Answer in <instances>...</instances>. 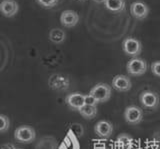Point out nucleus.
Segmentation results:
<instances>
[{
    "instance_id": "obj_1",
    "label": "nucleus",
    "mask_w": 160,
    "mask_h": 149,
    "mask_svg": "<svg viewBox=\"0 0 160 149\" xmlns=\"http://www.w3.org/2000/svg\"><path fill=\"white\" fill-rule=\"evenodd\" d=\"M14 137L17 141L21 143H31L35 140L36 133L35 130L28 125H22L16 128L14 132Z\"/></svg>"
},
{
    "instance_id": "obj_2",
    "label": "nucleus",
    "mask_w": 160,
    "mask_h": 149,
    "mask_svg": "<svg viewBox=\"0 0 160 149\" xmlns=\"http://www.w3.org/2000/svg\"><path fill=\"white\" fill-rule=\"evenodd\" d=\"M147 62L141 58L134 57L131 60L128 61L126 65V70L128 74L133 76H140L146 72L147 70Z\"/></svg>"
},
{
    "instance_id": "obj_3",
    "label": "nucleus",
    "mask_w": 160,
    "mask_h": 149,
    "mask_svg": "<svg viewBox=\"0 0 160 149\" xmlns=\"http://www.w3.org/2000/svg\"><path fill=\"white\" fill-rule=\"evenodd\" d=\"M89 94L96 98L99 103L106 102L111 97V86L106 83H98L90 90Z\"/></svg>"
},
{
    "instance_id": "obj_4",
    "label": "nucleus",
    "mask_w": 160,
    "mask_h": 149,
    "mask_svg": "<svg viewBox=\"0 0 160 149\" xmlns=\"http://www.w3.org/2000/svg\"><path fill=\"white\" fill-rule=\"evenodd\" d=\"M122 49L125 54H127V55L132 56V57H136L141 53L142 44L136 38L128 37L123 40Z\"/></svg>"
},
{
    "instance_id": "obj_5",
    "label": "nucleus",
    "mask_w": 160,
    "mask_h": 149,
    "mask_svg": "<svg viewBox=\"0 0 160 149\" xmlns=\"http://www.w3.org/2000/svg\"><path fill=\"white\" fill-rule=\"evenodd\" d=\"M49 86L55 91H65L69 87V78L62 74H53L49 78Z\"/></svg>"
},
{
    "instance_id": "obj_6",
    "label": "nucleus",
    "mask_w": 160,
    "mask_h": 149,
    "mask_svg": "<svg viewBox=\"0 0 160 149\" xmlns=\"http://www.w3.org/2000/svg\"><path fill=\"white\" fill-rule=\"evenodd\" d=\"M124 119L129 124H138L143 119V111L137 106H128L124 111Z\"/></svg>"
},
{
    "instance_id": "obj_7",
    "label": "nucleus",
    "mask_w": 160,
    "mask_h": 149,
    "mask_svg": "<svg viewBox=\"0 0 160 149\" xmlns=\"http://www.w3.org/2000/svg\"><path fill=\"white\" fill-rule=\"evenodd\" d=\"M159 96L153 91H144L140 94V102L145 108L156 109L159 105Z\"/></svg>"
},
{
    "instance_id": "obj_8",
    "label": "nucleus",
    "mask_w": 160,
    "mask_h": 149,
    "mask_svg": "<svg viewBox=\"0 0 160 149\" xmlns=\"http://www.w3.org/2000/svg\"><path fill=\"white\" fill-rule=\"evenodd\" d=\"M112 87L119 92H126L131 89L132 83L126 75H116L112 79Z\"/></svg>"
},
{
    "instance_id": "obj_9",
    "label": "nucleus",
    "mask_w": 160,
    "mask_h": 149,
    "mask_svg": "<svg viewBox=\"0 0 160 149\" xmlns=\"http://www.w3.org/2000/svg\"><path fill=\"white\" fill-rule=\"evenodd\" d=\"M65 102L73 110H79L82 106L85 105V94L78 92L68 94L65 98Z\"/></svg>"
},
{
    "instance_id": "obj_10",
    "label": "nucleus",
    "mask_w": 160,
    "mask_h": 149,
    "mask_svg": "<svg viewBox=\"0 0 160 149\" xmlns=\"http://www.w3.org/2000/svg\"><path fill=\"white\" fill-rule=\"evenodd\" d=\"M130 12H131L132 16L136 19H141L146 18L148 13H149V7L141 1H136L133 2L130 6Z\"/></svg>"
},
{
    "instance_id": "obj_11",
    "label": "nucleus",
    "mask_w": 160,
    "mask_h": 149,
    "mask_svg": "<svg viewBox=\"0 0 160 149\" xmlns=\"http://www.w3.org/2000/svg\"><path fill=\"white\" fill-rule=\"evenodd\" d=\"M96 135L101 138H109L113 133V125L111 122L107 120H101L96 123L94 127Z\"/></svg>"
},
{
    "instance_id": "obj_12",
    "label": "nucleus",
    "mask_w": 160,
    "mask_h": 149,
    "mask_svg": "<svg viewBox=\"0 0 160 149\" xmlns=\"http://www.w3.org/2000/svg\"><path fill=\"white\" fill-rule=\"evenodd\" d=\"M18 3L15 0H3L0 4V10L5 17H13L18 12Z\"/></svg>"
},
{
    "instance_id": "obj_13",
    "label": "nucleus",
    "mask_w": 160,
    "mask_h": 149,
    "mask_svg": "<svg viewBox=\"0 0 160 149\" xmlns=\"http://www.w3.org/2000/svg\"><path fill=\"white\" fill-rule=\"evenodd\" d=\"M79 21V15L73 10H65L61 13L60 22L65 27H74Z\"/></svg>"
},
{
    "instance_id": "obj_14",
    "label": "nucleus",
    "mask_w": 160,
    "mask_h": 149,
    "mask_svg": "<svg viewBox=\"0 0 160 149\" xmlns=\"http://www.w3.org/2000/svg\"><path fill=\"white\" fill-rule=\"evenodd\" d=\"M35 149H57V140L53 136L40 138L35 145Z\"/></svg>"
},
{
    "instance_id": "obj_15",
    "label": "nucleus",
    "mask_w": 160,
    "mask_h": 149,
    "mask_svg": "<svg viewBox=\"0 0 160 149\" xmlns=\"http://www.w3.org/2000/svg\"><path fill=\"white\" fill-rule=\"evenodd\" d=\"M104 5L108 10L118 13V12H122L125 9V0H105Z\"/></svg>"
},
{
    "instance_id": "obj_16",
    "label": "nucleus",
    "mask_w": 160,
    "mask_h": 149,
    "mask_svg": "<svg viewBox=\"0 0 160 149\" xmlns=\"http://www.w3.org/2000/svg\"><path fill=\"white\" fill-rule=\"evenodd\" d=\"M49 39L55 44H61L66 39V33L59 28H53L49 32Z\"/></svg>"
},
{
    "instance_id": "obj_17",
    "label": "nucleus",
    "mask_w": 160,
    "mask_h": 149,
    "mask_svg": "<svg viewBox=\"0 0 160 149\" xmlns=\"http://www.w3.org/2000/svg\"><path fill=\"white\" fill-rule=\"evenodd\" d=\"M78 111L84 118H86V119H92L97 115L96 106H90V105H86V104L80 108Z\"/></svg>"
},
{
    "instance_id": "obj_18",
    "label": "nucleus",
    "mask_w": 160,
    "mask_h": 149,
    "mask_svg": "<svg viewBox=\"0 0 160 149\" xmlns=\"http://www.w3.org/2000/svg\"><path fill=\"white\" fill-rule=\"evenodd\" d=\"M132 138L128 136L127 134H121L117 138V143L121 146L123 149H128L132 144Z\"/></svg>"
},
{
    "instance_id": "obj_19",
    "label": "nucleus",
    "mask_w": 160,
    "mask_h": 149,
    "mask_svg": "<svg viewBox=\"0 0 160 149\" xmlns=\"http://www.w3.org/2000/svg\"><path fill=\"white\" fill-rule=\"evenodd\" d=\"M0 119H1L0 131L3 133V132H5L6 130H8V128L10 126V121H9V118L6 115H4V114H1V115H0Z\"/></svg>"
},
{
    "instance_id": "obj_20",
    "label": "nucleus",
    "mask_w": 160,
    "mask_h": 149,
    "mask_svg": "<svg viewBox=\"0 0 160 149\" xmlns=\"http://www.w3.org/2000/svg\"><path fill=\"white\" fill-rule=\"evenodd\" d=\"M36 2L44 8H52L57 4L58 0H36Z\"/></svg>"
},
{
    "instance_id": "obj_21",
    "label": "nucleus",
    "mask_w": 160,
    "mask_h": 149,
    "mask_svg": "<svg viewBox=\"0 0 160 149\" xmlns=\"http://www.w3.org/2000/svg\"><path fill=\"white\" fill-rule=\"evenodd\" d=\"M99 102L97 101V99L93 97L91 94H85V104L90 106H96Z\"/></svg>"
},
{
    "instance_id": "obj_22",
    "label": "nucleus",
    "mask_w": 160,
    "mask_h": 149,
    "mask_svg": "<svg viewBox=\"0 0 160 149\" xmlns=\"http://www.w3.org/2000/svg\"><path fill=\"white\" fill-rule=\"evenodd\" d=\"M151 70L155 76L160 77V61H154L151 64Z\"/></svg>"
},
{
    "instance_id": "obj_23",
    "label": "nucleus",
    "mask_w": 160,
    "mask_h": 149,
    "mask_svg": "<svg viewBox=\"0 0 160 149\" xmlns=\"http://www.w3.org/2000/svg\"><path fill=\"white\" fill-rule=\"evenodd\" d=\"M1 149H17L12 143H5L1 146Z\"/></svg>"
},
{
    "instance_id": "obj_24",
    "label": "nucleus",
    "mask_w": 160,
    "mask_h": 149,
    "mask_svg": "<svg viewBox=\"0 0 160 149\" xmlns=\"http://www.w3.org/2000/svg\"><path fill=\"white\" fill-rule=\"evenodd\" d=\"M94 2H97V3H104L105 0H93Z\"/></svg>"
},
{
    "instance_id": "obj_25",
    "label": "nucleus",
    "mask_w": 160,
    "mask_h": 149,
    "mask_svg": "<svg viewBox=\"0 0 160 149\" xmlns=\"http://www.w3.org/2000/svg\"><path fill=\"white\" fill-rule=\"evenodd\" d=\"M77 1H85V0H77Z\"/></svg>"
},
{
    "instance_id": "obj_26",
    "label": "nucleus",
    "mask_w": 160,
    "mask_h": 149,
    "mask_svg": "<svg viewBox=\"0 0 160 149\" xmlns=\"http://www.w3.org/2000/svg\"><path fill=\"white\" fill-rule=\"evenodd\" d=\"M17 149H22V148H17Z\"/></svg>"
}]
</instances>
